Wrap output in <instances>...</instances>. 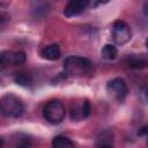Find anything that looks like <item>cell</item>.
<instances>
[{
    "instance_id": "cell-1",
    "label": "cell",
    "mask_w": 148,
    "mask_h": 148,
    "mask_svg": "<svg viewBox=\"0 0 148 148\" xmlns=\"http://www.w3.org/2000/svg\"><path fill=\"white\" fill-rule=\"evenodd\" d=\"M64 69L67 74L73 76H86L92 73L94 64L83 57L71 56L64 61Z\"/></svg>"
},
{
    "instance_id": "cell-2",
    "label": "cell",
    "mask_w": 148,
    "mask_h": 148,
    "mask_svg": "<svg viewBox=\"0 0 148 148\" xmlns=\"http://www.w3.org/2000/svg\"><path fill=\"white\" fill-rule=\"evenodd\" d=\"M0 108L3 116L12 117V118L21 117L24 112V106L21 99L12 94H7L1 97Z\"/></svg>"
},
{
    "instance_id": "cell-3",
    "label": "cell",
    "mask_w": 148,
    "mask_h": 148,
    "mask_svg": "<svg viewBox=\"0 0 148 148\" xmlns=\"http://www.w3.org/2000/svg\"><path fill=\"white\" fill-rule=\"evenodd\" d=\"M43 114H44V118L49 123H51V124H59L65 118V106L58 99L50 101L44 106Z\"/></svg>"
},
{
    "instance_id": "cell-4",
    "label": "cell",
    "mask_w": 148,
    "mask_h": 148,
    "mask_svg": "<svg viewBox=\"0 0 148 148\" xmlns=\"http://www.w3.org/2000/svg\"><path fill=\"white\" fill-rule=\"evenodd\" d=\"M106 91H108V94L112 98H114L117 101H123L127 96L128 87H127L126 82L123 79L116 77V79H112L111 81L108 82V84H106Z\"/></svg>"
},
{
    "instance_id": "cell-5",
    "label": "cell",
    "mask_w": 148,
    "mask_h": 148,
    "mask_svg": "<svg viewBox=\"0 0 148 148\" xmlns=\"http://www.w3.org/2000/svg\"><path fill=\"white\" fill-rule=\"evenodd\" d=\"M131 36H132L131 29L124 21H116L113 23L112 37L117 44H119V45L126 44L131 39Z\"/></svg>"
},
{
    "instance_id": "cell-6",
    "label": "cell",
    "mask_w": 148,
    "mask_h": 148,
    "mask_svg": "<svg viewBox=\"0 0 148 148\" xmlns=\"http://www.w3.org/2000/svg\"><path fill=\"white\" fill-rule=\"evenodd\" d=\"M89 113H90V104L87 99H77L73 102L71 106L72 120H82L87 118Z\"/></svg>"
},
{
    "instance_id": "cell-7",
    "label": "cell",
    "mask_w": 148,
    "mask_h": 148,
    "mask_svg": "<svg viewBox=\"0 0 148 148\" xmlns=\"http://www.w3.org/2000/svg\"><path fill=\"white\" fill-rule=\"evenodd\" d=\"M25 61V53L22 51L13 52V51H3L0 54V64L1 67H8L10 65H21Z\"/></svg>"
},
{
    "instance_id": "cell-8",
    "label": "cell",
    "mask_w": 148,
    "mask_h": 148,
    "mask_svg": "<svg viewBox=\"0 0 148 148\" xmlns=\"http://www.w3.org/2000/svg\"><path fill=\"white\" fill-rule=\"evenodd\" d=\"M87 7H89V1H87V0H73V1H69L67 3V6L65 7L64 14L67 17L75 16V15L81 14L84 9H87Z\"/></svg>"
},
{
    "instance_id": "cell-9",
    "label": "cell",
    "mask_w": 148,
    "mask_h": 148,
    "mask_svg": "<svg viewBox=\"0 0 148 148\" xmlns=\"http://www.w3.org/2000/svg\"><path fill=\"white\" fill-rule=\"evenodd\" d=\"M40 54L43 56V58L45 59H49V60H56L60 57V49L58 45L56 44H51V45H47L45 46L42 51H40Z\"/></svg>"
},
{
    "instance_id": "cell-10",
    "label": "cell",
    "mask_w": 148,
    "mask_h": 148,
    "mask_svg": "<svg viewBox=\"0 0 148 148\" xmlns=\"http://www.w3.org/2000/svg\"><path fill=\"white\" fill-rule=\"evenodd\" d=\"M52 148H74V145L68 138L58 135L52 140Z\"/></svg>"
},
{
    "instance_id": "cell-11",
    "label": "cell",
    "mask_w": 148,
    "mask_h": 148,
    "mask_svg": "<svg viewBox=\"0 0 148 148\" xmlns=\"http://www.w3.org/2000/svg\"><path fill=\"white\" fill-rule=\"evenodd\" d=\"M148 65V60L145 57H131L127 59V66L133 68H140Z\"/></svg>"
},
{
    "instance_id": "cell-12",
    "label": "cell",
    "mask_w": 148,
    "mask_h": 148,
    "mask_svg": "<svg viewBox=\"0 0 148 148\" xmlns=\"http://www.w3.org/2000/svg\"><path fill=\"white\" fill-rule=\"evenodd\" d=\"M117 53H118V51H117L116 46H113V45H111V44L104 45V47L102 49V52H101L102 57H103L104 59H108V60L114 59V58L117 57Z\"/></svg>"
},
{
    "instance_id": "cell-13",
    "label": "cell",
    "mask_w": 148,
    "mask_h": 148,
    "mask_svg": "<svg viewBox=\"0 0 148 148\" xmlns=\"http://www.w3.org/2000/svg\"><path fill=\"white\" fill-rule=\"evenodd\" d=\"M14 80H15V82H16L17 84L24 86V87H27V86H29V84L31 83L30 76L27 75V74H24V73H17V74L15 75Z\"/></svg>"
},
{
    "instance_id": "cell-14",
    "label": "cell",
    "mask_w": 148,
    "mask_h": 148,
    "mask_svg": "<svg viewBox=\"0 0 148 148\" xmlns=\"http://www.w3.org/2000/svg\"><path fill=\"white\" fill-rule=\"evenodd\" d=\"M138 134H139L140 136H142V138H145V140H146V142L148 143V125H145L143 127H141Z\"/></svg>"
},
{
    "instance_id": "cell-15",
    "label": "cell",
    "mask_w": 148,
    "mask_h": 148,
    "mask_svg": "<svg viewBox=\"0 0 148 148\" xmlns=\"http://www.w3.org/2000/svg\"><path fill=\"white\" fill-rule=\"evenodd\" d=\"M143 13H145V15L148 17V1H146V2L143 3Z\"/></svg>"
},
{
    "instance_id": "cell-16",
    "label": "cell",
    "mask_w": 148,
    "mask_h": 148,
    "mask_svg": "<svg viewBox=\"0 0 148 148\" xmlns=\"http://www.w3.org/2000/svg\"><path fill=\"white\" fill-rule=\"evenodd\" d=\"M16 148H30V145H29V143H27V142H23V143L18 145Z\"/></svg>"
},
{
    "instance_id": "cell-17",
    "label": "cell",
    "mask_w": 148,
    "mask_h": 148,
    "mask_svg": "<svg viewBox=\"0 0 148 148\" xmlns=\"http://www.w3.org/2000/svg\"><path fill=\"white\" fill-rule=\"evenodd\" d=\"M99 148H111V146H101Z\"/></svg>"
},
{
    "instance_id": "cell-18",
    "label": "cell",
    "mask_w": 148,
    "mask_h": 148,
    "mask_svg": "<svg viewBox=\"0 0 148 148\" xmlns=\"http://www.w3.org/2000/svg\"><path fill=\"white\" fill-rule=\"evenodd\" d=\"M146 46H147V49H148V39L146 40Z\"/></svg>"
},
{
    "instance_id": "cell-19",
    "label": "cell",
    "mask_w": 148,
    "mask_h": 148,
    "mask_svg": "<svg viewBox=\"0 0 148 148\" xmlns=\"http://www.w3.org/2000/svg\"><path fill=\"white\" fill-rule=\"evenodd\" d=\"M147 95H148V92H147Z\"/></svg>"
}]
</instances>
